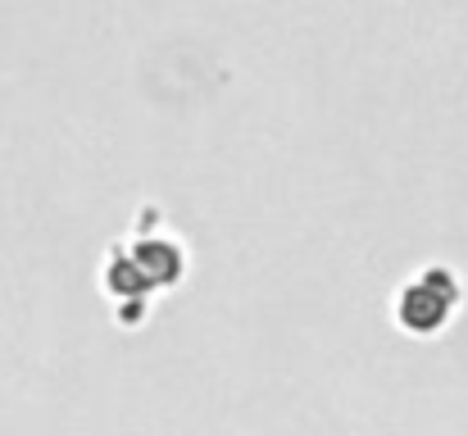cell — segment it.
I'll return each instance as SVG.
<instances>
[{
	"label": "cell",
	"instance_id": "obj_1",
	"mask_svg": "<svg viewBox=\"0 0 468 436\" xmlns=\"http://www.w3.org/2000/svg\"><path fill=\"white\" fill-rule=\"evenodd\" d=\"M455 304H460V282L446 269H428L400 291V323L410 332H437Z\"/></svg>",
	"mask_w": 468,
	"mask_h": 436
}]
</instances>
